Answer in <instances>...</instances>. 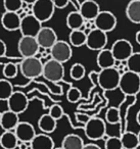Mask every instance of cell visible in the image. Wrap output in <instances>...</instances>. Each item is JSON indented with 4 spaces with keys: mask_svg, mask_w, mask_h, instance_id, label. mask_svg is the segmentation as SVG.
Listing matches in <instances>:
<instances>
[{
    "mask_svg": "<svg viewBox=\"0 0 140 149\" xmlns=\"http://www.w3.org/2000/svg\"><path fill=\"white\" fill-rule=\"evenodd\" d=\"M120 72L116 68L101 70L97 76L98 84L105 91H113L119 88L120 80H121Z\"/></svg>",
    "mask_w": 140,
    "mask_h": 149,
    "instance_id": "obj_1",
    "label": "cell"
},
{
    "mask_svg": "<svg viewBox=\"0 0 140 149\" xmlns=\"http://www.w3.org/2000/svg\"><path fill=\"white\" fill-rule=\"evenodd\" d=\"M119 89L125 95H136L140 91V76L129 70L125 72L121 76Z\"/></svg>",
    "mask_w": 140,
    "mask_h": 149,
    "instance_id": "obj_2",
    "label": "cell"
},
{
    "mask_svg": "<svg viewBox=\"0 0 140 149\" xmlns=\"http://www.w3.org/2000/svg\"><path fill=\"white\" fill-rule=\"evenodd\" d=\"M43 65L39 57L23 58L20 63L21 74L27 79H36L43 74Z\"/></svg>",
    "mask_w": 140,
    "mask_h": 149,
    "instance_id": "obj_3",
    "label": "cell"
},
{
    "mask_svg": "<svg viewBox=\"0 0 140 149\" xmlns=\"http://www.w3.org/2000/svg\"><path fill=\"white\" fill-rule=\"evenodd\" d=\"M54 10L53 0H36L32 7V13L40 23L49 21L53 17Z\"/></svg>",
    "mask_w": 140,
    "mask_h": 149,
    "instance_id": "obj_4",
    "label": "cell"
},
{
    "mask_svg": "<svg viewBox=\"0 0 140 149\" xmlns=\"http://www.w3.org/2000/svg\"><path fill=\"white\" fill-rule=\"evenodd\" d=\"M43 78L52 83H57L62 81L64 77V64L50 58L43 65Z\"/></svg>",
    "mask_w": 140,
    "mask_h": 149,
    "instance_id": "obj_5",
    "label": "cell"
},
{
    "mask_svg": "<svg viewBox=\"0 0 140 149\" xmlns=\"http://www.w3.org/2000/svg\"><path fill=\"white\" fill-rule=\"evenodd\" d=\"M106 126L103 120L99 118H91V120L84 126L85 136L92 141L100 140L104 137Z\"/></svg>",
    "mask_w": 140,
    "mask_h": 149,
    "instance_id": "obj_6",
    "label": "cell"
},
{
    "mask_svg": "<svg viewBox=\"0 0 140 149\" xmlns=\"http://www.w3.org/2000/svg\"><path fill=\"white\" fill-rule=\"evenodd\" d=\"M111 51L115 57L116 61L119 62H126L134 53L133 46L126 39H119L113 42V44L111 45Z\"/></svg>",
    "mask_w": 140,
    "mask_h": 149,
    "instance_id": "obj_7",
    "label": "cell"
},
{
    "mask_svg": "<svg viewBox=\"0 0 140 149\" xmlns=\"http://www.w3.org/2000/svg\"><path fill=\"white\" fill-rule=\"evenodd\" d=\"M73 55V50L71 44L64 40H58L53 47L50 49V56L51 59L64 64V62L69 61Z\"/></svg>",
    "mask_w": 140,
    "mask_h": 149,
    "instance_id": "obj_8",
    "label": "cell"
},
{
    "mask_svg": "<svg viewBox=\"0 0 140 149\" xmlns=\"http://www.w3.org/2000/svg\"><path fill=\"white\" fill-rule=\"evenodd\" d=\"M18 50H19L21 56L24 58L36 57L40 50V46L36 38L22 36L18 43Z\"/></svg>",
    "mask_w": 140,
    "mask_h": 149,
    "instance_id": "obj_9",
    "label": "cell"
},
{
    "mask_svg": "<svg viewBox=\"0 0 140 149\" xmlns=\"http://www.w3.org/2000/svg\"><path fill=\"white\" fill-rule=\"evenodd\" d=\"M42 23H40L33 15H27L22 19L20 31L23 37H33L36 38L42 29Z\"/></svg>",
    "mask_w": 140,
    "mask_h": 149,
    "instance_id": "obj_10",
    "label": "cell"
},
{
    "mask_svg": "<svg viewBox=\"0 0 140 149\" xmlns=\"http://www.w3.org/2000/svg\"><path fill=\"white\" fill-rule=\"evenodd\" d=\"M107 44V35L106 33L100 31L98 29H94L87 35L86 46L90 50L94 51H101L105 49Z\"/></svg>",
    "mask_w": 140,
    "mask_h": 149,
    "instance_id": "obj_11",
    "label": "cell"
},
{
    "mask_svg": "<svg viewBox=\"0 0 140 149\" xmlns=\"http://www.w3.org/2000/svg\"><path fill=\"white\" fill-rule=\"evenodd\" d=\"M7 106L8 110L17 114H21L27 110L29 106V98L22 91H15L7 100Z\"/></svg>",
    "mask_w": 140,
    "mask_h": 149,
    "instance_id": "obj_12",
    "label": "cell"
},
{
    "mask_svg": "<svg viewBox=\"0 0 140 149\" xmlns=\"http://www.w3.org/2000/svg\"><path fill=\"white\" fill-rule=\"evenodd\" d=\"M95 28L104 33L111 32L117 26V17L113 13L107 10L100 11L97 17L94 19Z\"/></svg>",
    "mask_w": 140,
    "mask_h": 149,
    "instance_id": "obj_13",
    "label": "cell"
},
{
    "mask_svg": "<svg viewBox=\"0 0 140 149\" xmlns=\"http://www.w3.org/2000/svg\"><path fill=\"white\" fill-rule=\"evenodd\" d=\"M36 40H37L40 48L43 50H50L54 46V44L58 41L55 31L49 27L42 28L41 31L39 32V34L36 37Z\"/></svg>",
    "mask_w": 140,
    "mask_h": 149,
    "instance_id": "obj_14",
    "label": "cell"
},
{
    "mask_svg": "<svg viewBox=\"0 0 140 149\" xmlns=\"http://www.w3.org/2000/svg\"><path fill=\"white\" fill-rule=\"evenodd\" d=\"M15 134L17 135L20 142L24 143H31L37 135L33 125L28 122H20L15 130Z\"/></svg>",
    "mask_w": 140,
    "mask_h": 149,
    "instance_id": "obj_15",
    "label": "cell"
},
{
    "mask_svg": "<svg viewBox=\"0 0 140 149\" xmlns=\"http://www.w3.org/2000/svg\"><path fill=\"white\" fill-rule=\"evenodd\" d=\"M79 13L83 17L85 21H92L97 17V15L100 13V7L98 3H96L93 0H86L81 3Z\"/></svg>",
    "mask_w": 140,
    "mask_h": 149,
    "instance_id": "obj_16",
    "label": "cell"
},
{
    "mask_svg": "<svg viewBox=\"0 0 140 149\" xmlns=\"http://www.w3.org/2000/svg\"><path fill=\"white\" fill-rule=\"evenodd\" d=\"M22 17L19 13L5 11L1 17V25L7 31H18L21 28Z\"/></svg>",
    "mask_w": 140,
    "mask_h": 149,
    "instance_id": "obj_17",
    "label": "cell"
},
{
    "mask_svg": "<svg viewBox=\"0 0 140 149\" xmlns=\"http://www.w3.org/2000/svg\"><path fill=\"white\" fill-rule=\"evenodd\" d=\"M31 149H54V141L47 134H37L30 143Z\"/></svg>",
    "mask_w": 140,
    "mask_h": 149,
    "instance_id": "obj_18",
    "label": "cell"
},
{
    "mask_svg": "<svg viewBox=\"0 0 140 149\" xmlns=\"http://www.w3.org/2000/svg\"><path fill=\"white\" fill-rule=\"evenodd\" d=\"M19 124H20L19 114L15 113V112L10 111V110H6V111L2 112L0 127L4 130V132H6V131H15Z\"/></svg>",
    "mask_w": 140,
    "mask_h": 149,
    "instance_id": "obj_19",
    "label": "cell"
},
{
    "mask_svg": "<svg viewBox=\"0 0 140 149\" xmlns=\"http://www.w3.org/2000/svg\"><path fill=\"white\" fill-rule=\"evenodd\" d=\"M97 65L101 68V70H106V68H116V61L115 57H113V53H111V49H103L98 52L96 57Z\"/></svg>",
    "mask_w": 140,
    "mask_h": 149,
    "instance_id": "obj_20",
    "label": "cell"
},
{
    "mask_svg": "<svg viewBox=\"0 0 140 149\" xmlns=\"http://www.w3.org/2000/svg\"><path fill=\"white\" fill-rule=\"evenodd\" d=\"M66 27L69 29H71V31H77V30H81L84 31L85 27V19H83V17L81 15V13L79 11H72L68 15L66 19Z\"/></svg>",
    "mask_w": 140,
    "mask_h": 149,
    "instance_id": "obj_21",
    "label": "cell"
},
{
    "mask_svg": "<svg viewBox=\"0 0 140 149\" xmlns=\"http://www.w3.org/2000/svg\"><path fill=\"white\" fill-rule=\"evenodd\" d=\"M57 120H55L53 118L49 116L48 113L42 114L40 116L39 120H38V128L40 131L43 132V134H50L55 131L56 127H57Z\"/></svg>",
    "mask_w": 140,
    "mask_h": 149,
    "instance_id": "obj_22",
    "label": "cell"
},
{
    "mask_svg": "<svg viewBox=\"0 0 140 149\" xmlns=\"http://www.w3.org/2000/svg\"><path fill=\"white\" fill-rule=\"evenodd\" d=\"M19 142L15 131H6L0 136V146L3 149H15L19 146Z\"/></svg>",
    "mask_w": 140,
    "mask_h": 149,
    "instance_id": "obj_23",
    "label": "cell"
},
{
    "mask_svg": "<svg viewBox=\"0 0 140 149\" xmlns=\"http://www.w3.org/2000/svg\"><path fill=\"white\" fill-rule=\"evenodd\" d=\"M84 141L80 136L76 134H69L64 137L62 142V149H83Z\"/></svg>",
    "mask_w": 140,
    "mask_h": 149,
    "instance_id": "obj_24",
    "label": "cell"
},
{
    "mask_svg": "<svg viewBox=\"0 0 140 149\" xmlns=\"http://www.w3.org/2000/svg\"><path fill=\"white\" fill-rule=\"evenodd\" d=\"M126 15L133 24H140V0H132L126 7Z\"/></svg>",
    "mask_w": 140,
    "mask_h": 149,
    "instance_id": "obj_25",
    "label": "cell"
},
{
    "mask_svg": "<svg viewBox=\"0 0 140 149\" xmlns=\"http://www.w3.org/2000/svg\"><path fill=\"white\" fill-rule=\"evenodd\" d=\"M122 145L124 149H136L139 147L137 134L133 132H125L121 136Z\"/></svg>",
    "mask_w": 140,
    "mask_h": 149,
    "instance_id": "obj_26",
    "label": "cell"
},
{
    "mask_svg": "<svg viewBox=\"0 0 140 149\" xmlns=\"http://www.w3.org/2000/svg\"><path fill=\"white\" fill-rule=\"evenodd\" d=\"M70 44L74 47H81L83 45H86L87 35L84 33V31L77 30V31H72L69 36Z\"/></svg>",
    "mask_w": 140,
    "mask_h": 149,
    "instance_id": "obj_27",
    "label": "cell"
},
{
    "mask_svg": "<svg viewBox=\"0 0 140 149\" xmlns=\"http://www.w3.org/2000/svg\"><path fill=\"white\" fill-rule=\"evenodd\" d=\"M13 86L8 80H0V100H8L13 94Z\"/></svg>",
    "mask_w": 140,
    "mask_h": 149,
    "instance_id": "obj_28",
    "label": "cell"
},
{
    "mask_svg": "<svg viewBox=\"0 0 140 149\" xmlns=\"http://www.w3.org/2000/svg\"><path fill=\"white\" fill-rule=\"evenodd\" d=\"M126 65L129 72L140 76V52H134L131 57L126 61Z\"/></svg>",
    "mask_w": 140,
    "mask_h": 149,
    "instance_id": "obj_29",
    "label": "cell"
},
{
    "mask_svg": "<svg viewBox=\"0 0 140 149\" xmlns=\"http://www.w3.org/2000/svg\"><path fill=\"white\" fill-rule=\"evenodd\" d=\"M85 66L82 63H74L70 70V76L75 81H80L85 77Z\"/></svg>",
    "mask_w": 140,
    "mask_h": 149,
    "instance_id": "obj_30",
    "label": "cell"
},
{
    "mask_svg": "<svg viewBox=\"0 0 140 149\" xmlns=\"http://www.w3.org/2000/svg\"><path fill=\"white\" fill-rule=\"evenodd\" d=\"M3 6L7 13H18L23 9V0H5Z\"/></svg>",
    "mask_w": 140,
    "mask_h": 149,
    "instance_id": "obj_31",
    "label": "cell"
},
{
    "mask_svg": "<svg viewBox=\"0 0 140 149\" xmlns=\"http://www.w3.org/2000/svg\"><path fill=\"white\" fill-rule=\"evenodd\" d=\"M121 120L120 110L117 107H109L105 113V120L111 125H116Z\"/></svg>",
    "mask_w": 140,
    "mask_h": 149,
    "instance_id": "obj_32",
    "label": "cell"
},
{
    "mask_svg": "<svg viewBox=\"0 0 140 149\" xmlns=\"http://www.w3.org/2000/svg\"><path fill=\"white\" fill-rule=\"evenodd\" d=\"M104 148L105 149H124L123 145H122L121 138L116 136H111L105 140L104 143Z\"/></svg>",
    "mask_w": 140,
    "mask_h": 149,
    "instance_id": "obj_33",
    "label": "cell"
},
{
    "mask_svg": "<svg viewBox=\"0 0 140 149\" xmlns=\"http://www.w3.org/2000/svg\"><path fill=\"white\" fill-rule=\"evenodd\" d=\"M18 70H19V68H18L17 64L9 62V63H6L4 66H3L2 72H3V74H4L5 78H7V79H13V78L17 77Z\"/></svg>",
    "mask_w": 140,
    "mask_h": 149,
    "instance_id": "obj_34",
    "label": "cell"
},
{
    "mask_svg": "<svg viewBox=\"0 0 140 149\" xmlns=\"http://www.w3.org/2000/svg\"><path fill=\"white\" fill-rule=\"evenodd\" d=\"M81 97H82V93H81L80 90L76 87L70 88L68 93H66V99H68V101L71 102V103H76V102H78L79 100L81 99Z\"/></svg>",
    "mask_w": 140,
    "mask_h": 149,
    "instance_id": "obj_35",
    "label": "cell"
},
{
    "mask_svg": "<svg viewBox=\"0 0 140 149\" xmlns=\"http://www.w3.org/2000/svg\"><path fill=\"white\" fill-rule=\"evenodd\" d=\"M51 118H53L55 120H58L64 116V109L60 105V104H53L51 107L49 108V112H48Z\"/></svg>",
    "mask_w": 140,
    "mask_h": 149,
    "instance_id": "obj_36",
    "label": "cell"
},
{
    "mask_svg": "<svg viewBox=\"0 0 140 149\" xmlns=\"http://www.w3.org/2000/svg\"><path fill=\"white\" fill-rule=\"evenodd\" d=\"M76 120L78 123H80V124H83L85 126V125L87 124V123L89 122V120H91V116H89L88 114L86 113H82V112H77L76 113Z\"/></svg>",
    "mask_w": 140,
    "mask_h": 149,
    "instance_id": "obj_37",
    "label": "cell"
},
{
    "mask_svg": "<svg viewBox=\"0 0 140 149\" xmlns=\"http://www.w3.org/2000/svg\"><path fill=\"white\" fill-rule=\"evenodd\" d=\"M70 3L71 1H69V0H53V4L55 6V8H60V9L66 8Z\"/></svg>",
    "mask_w": 140,
    "mask_h": 149,
    "instance_id": "obj_38",
    "label": "cell"
},
{
    "mask_svg": "<svg viewBox=\"0 0 140 149\" xmlns=\"http://www.w3.org/2000/svg\"><path fill=\"white\" fill-rule=\"evenodd\" d=\"M6 50H7V47H6L5 42L0 39V57H3V56L6 54Z\"/></svg>",
    "mask_w": 140,
    "mask_h": 149,
    "instance_id": "obj_39",
    "label": "cell"
},
{
    "mask_svg": "<svg viewBox=\"0 0 140 149\" xmlns=\"http://www.w3.org/2000/svg\"><path fill=\"white\" fill-rule=\"evenodd\" d=\"M83 149H101L98 145L93 144V143H88V144L84 145V148Z\"/></svg>",
    "mask_w": 140,
    "mask_h": 149,
    "instance_id": "obj_40",
    "label": "cell"
},
{
    "mask_svg": "<svg viewBox=\"0 0 140 149\" xmlns=\"http://www.w3.org/2000/svg\"><path fill=\"white\" fill-rule=\"evenodd\" d=\"M28 146H30V143L19 142V148L20 149H28Z\"/></svg>",
    "mask_w": 140,
    "mask_h": 149,
    "instance_id": "obj_41",
    "label": "cell"
},
{
    "mask_svg": "<svg viewBox=\"0 0 140 149\" xmlns=\"http://www.w3.org/2000/svg\"><path fill=\"white\" fill-rule=\"evenodd\" d=\"M135 40H136V42H137L138 44L140 45V30L139 31L136 33V36H135Z\"/></svg>",
    "mask_w": 140,
    "mask_h": 149,
    "instance_id": "obj_42",
    "label": "cell"
},
{
    "mask_svg": "<svg viewBox=\"0 0 140 149\" xmlns=\"http://www.w3.org/2000/svg\"><path fill=\"white\" fill-rule=\"evenodd\" d=\"M136 120H137V124L140 126V109L138 110V112H137V116H136Z\"/></svg>",
    "mask_w": 140,
    "mask_h": 149,
    "instance_id": "obj_43",
    "label": "cell"
},
{
    "mask_svg": "<svg viewBox=\"0 0 140 149\" xmlns=\"http://www.w3.org/2000/svg\"><path fill=\"white\" fill-rule=\"evenodd\" d=\"M137 136H138V141H139V146H140V131H139V132H138Z\"/></svg>",
    "mask_w": 140,
    "mask_h": 149,
    "instance_id": "obj_44",
    "label": "cell"
},
{
    "mask_svg": "<svg viewBox=\"0 0 140 149\" xmlns=\"http://www.w3.org/2000/svg\"><path fill=\"white\" fill-rule=\"evenodd\" d=\"M1 114H2V112H0V125H1Z\"/></svg>",
    "mask_w": 140,
    "mask_h": 149,
    "instance_id": "obj_45",
    "label": "cell"
},
{
    "mask_svg": "<svg viewBox=\"0 0 140 149\" xmlns=\"http://www.w3.org/2000/svg\"><path fill=\"white\" fill-rule=\"evenodd\" d=\"M54 149H62V147H56V148H54Z\"/></svg>",
    "mask_w": 140,
    "mask_h": 149,
    "instance_id": "obj_46",
    "label": "cell"
}]
</instances>
